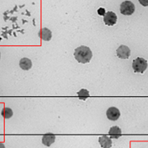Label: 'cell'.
<instances>
[{"label": "cell", "instance_id": "5b68a950", "mask_svg": "<svg viewBox=\"0 0 148 148\" xmlns=\"http://www.w3.org/2000/svg\"><path fill=\"white\" fill-rule=\"evenodd\" d=\"M117 56L121 59H129L130 56L131 51L129 47L125 45H121L117 49Z\"/></svg>", "mask_w": 148, "mask_h": 148}, {"label": "cell", "instance_id": "5bb4252c", "mask_svg": "<svg viewBox=\"0 0 148 148\" xmlns=\"http://www.w3.org/2000/svg\"><path fill=\"white\" fill-rule=\"evenodd\" d=\"M97 13H98V14H99L100 16H104L105 14H106V10H105V9L103 8H100L99 9H98V10H97Z\"/></svg>", "mask_w": 148, "mask_h": 148}, {"label": "cell", "instance_id": "8fae6325", "mask_svg": "<svg viewBox=\"0 0 148 148\" xmlns=\"http://www.w3.org/2000/svg\"><path fill=\"white\" fill-rule=\"evenodd\" d=\"M20 68L24 70V71H28L32 67V60L27 58H22L20 60Z\"/></svg>", "mask_w": 148, "mask_h": 148}, {"label": "cell", "instance_id": "52a82bcc", "mask_svg": "<svg viewBox=\"0 0 148 148\" xmlns=\"http://www.w3.org/2000/svg\"><path fill=\"white\" fill-rule=\"evenodd\" d=\"M55 139L56 136L54 134L48 133L43 136L42 142L45 146L49 147L55 142Z\"/></svg>", "mask_w": 148, "mask_h": 148}, {"label": "cell", "instance_id": "3957f363", "mask_svg": "<svg viewBox=\"0 0 148 148\" xmlns=\"http://www.w3.org/2000/svg\"><path fill=\"white\" fill-rule=\"evenodd\" d=\"M135 11L134 4L130 1H125L120 5V13L125 16H131Z\"/></svg>", "mask_w": 148, "mask_h": 148}, {"label": "cell", "instance_id": "8992f818", "mask_svg": "<svg viewBox=\"0 0 148 148\" xmlns=\"http://www.w3.org/2000/svg\"><path fill=\"white\" fill-rule=\"evenodd\" d=\"M106 115L108 120L111 121H116L120 116V112L117 108L115 107H111L107 109Z\"/></svg>", "mask_w": 148, "mask_h": 148}, {"label": "cell", "instance_id": "ba28073f", "mask_svg": "<svg viewBox=\"0 0 148 148\" xmlns=\"http://www.w3.org/2000/svg\"><path fill=\"white\" fill-rule=\"evenodd\" d=\"M98 142L102 148H111L113 145L112 139L106 135L100 137L98 139Z\"/></svg>", "mask_w": 148, "mask_h": 148}, {"label": "cell", "instance_id": "7a4b0ae2", "mask_svg": "<svg viewBox=\"0 0 148 148\" xmlns=\"http://www.w3.org/2000/svg\"><path fill=\"white\" fill-rule=\"evenodd\" d=\"M133 69L135 73H143L147 68V62L142 58H137L133 61Z\"/></svg>", "mask_w": 148, "mask_h": 148}, {"label": "cell", "instance_id": "2e32d148", "mask_svg": "<svg viewBox=\"0 0 148 148\" xmlns=\"http://www.w3.org/2000/svg\"><path fill=\"white\" fill-rule=\"evenodd\" d=\"M0 148H5V145L3 143H1L0 142Z\"/></svg>", "mask_w": 148, "mask_h": 148}, {"label": "cell", "instance_id": "7c38bea8", "mask_svg": "<svg viewBox=\"0 0 148 148\" xmlns=\"http://www.w3.org/2000/svg\"><path fill=\"white\" fill-rule=\"evenodd\" d=\"M77 94H78V97L79 98V99L81 100H84V101H85L86 100H87V98H88V97H90V92L87 89H84V88L80 90L77 92Z\"/></svg>", "mask_w": 148, "mask_h": 148}, {"label": "cell", "instance_id": "e0dca14e", "mask_svg": "<svg viewBox=\"0 0 148 148\" xmlns=\"http://www.w3.org/2000/svg\"><path fill=\"white\" fill-rule=\"evenodd\" d=\"M0 58H1V53H0Z\"/></svg>", "mask_w": 148, "mask_h": 148}, {"label": "cell", "instance_id": "277c9868", "mask_svg": "<svg viewBox=\"0 0 148 148\" xmlns=\"http://www.w3.org/2000/svg\"><path fill=\"white\" fill-rule=\"evenodd\" d=\"M104 16V22L107 26H113L117 23V17L113 11L107 12Z\"/></svg>", "mask_w": 148, "mask_h": 148}, {"label": "cell", "instance_id": "4fadbf2b", "mask_svg": "<svg viewBox=\"0 0 148 148\" xmlns=\"http://www.w3.org/2000/svg\"><path fill=\"white\" fill-rule=\"evenodd\" d=\"M1 115L5 119H8L13 116V112L10 108L5 107L2 110Z\"/></svg>", "mask_w": 148, "mask_h": 148}, {"label": "cell", "instance_id": "6da1fadb", "mask_svg": "<svg viewBox=\"0 0 148 148\" xmlns=\"http://www.w3.org/2000/svg\"><path fill=\"white\" fill-rule=\"evenodd\" d=\"M74 56L79 63H89L92 57V53L90 47L85 46H81L75 49Z\"/></svg>", "mask_w": 148, "mask_h": 148}, {"label": "cell", "instance_id": "30bf717a", "mask_svg": "<svg viewBox=\"0 0 148 148\" xmlns=\"http://www.w3.org/2000/svg\"><path fill=\"white\" fill-rule=\"evenodd\" d=\"M39 34V36L40 37V38L43 40L47 41V42L50 41L52 37V32L46 27L42 29Z\"/></svg>", "mask_w": 148, "mask_h": 148}, {"label": "cell", "instance_id": "9c48e42d", "mask_svg": "<svg viewBox=\"0 0 148 148\" xmlns=\"http://www.w3.org/2000/svg\"><path fill=\"white\" fill-rule=\"evenodd\" d=\"M108 134L111 139H117L121 136V130L119 126H113L108 131Z\"/></svg>", "mask_w": 148, "mask_h": 148}, {"label": "cell", "instance_id": "9a60e30c", "mask_svg": "<svg viewBox=\"0 0 148 148\" xmlns=\"http://www.w3.org/2000/svg\"><path fill=\"white\" fill-rule=\"evenodd\" d=\"M139 1L140 4L144 7H147L148 5V0H139Z\"/></svg>", "mask_w": 148, "mask_h": 148}]
</instances>
